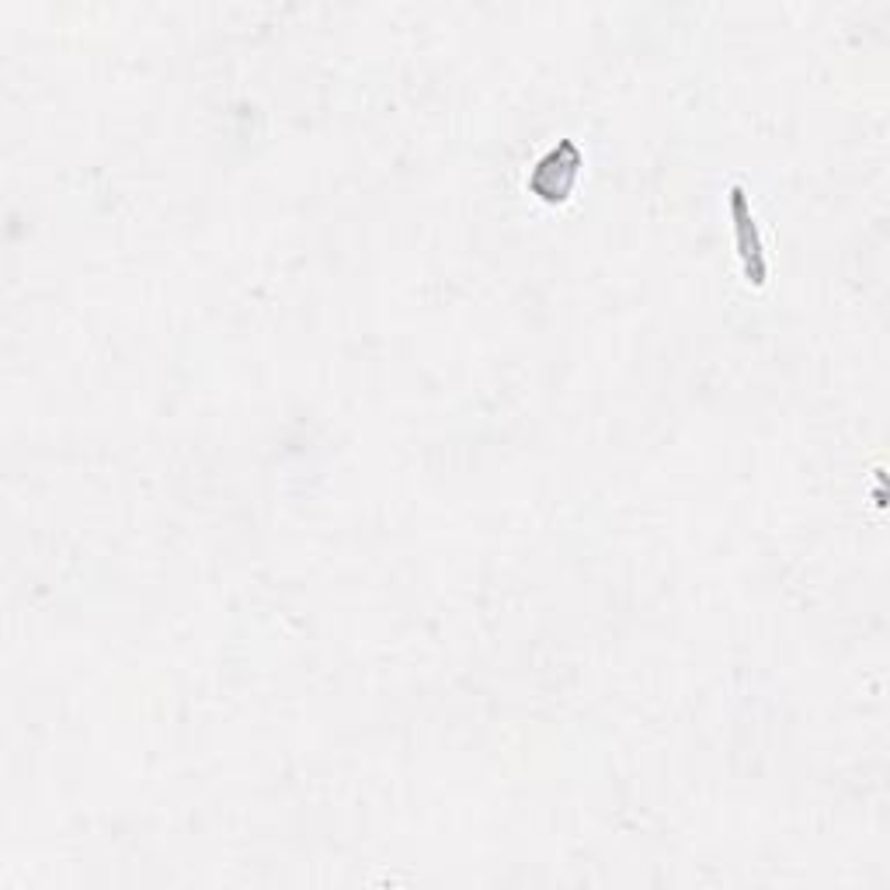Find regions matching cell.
Segmentation results:
<instances>
[{
    "label": "cell",
    "instance_id": "cell-1",
    "mask_svg": "<svg viewBox=\"0 0 890 890\" xmlns=\"http://www.w3.org/2000/svg\"><path fill=\"white\" fill-rule=\"evenodd\" d=\"M578 164H581V157H578V150H574L571 143H563V146L550 150V154H546V157L539 161V167L533 170V188H539L546 178H557V199H560V195L567 192V188L574 185Z\"/></svg>",
    "mask_w": 890,
    "mask_h": 890
}]
</instances>
